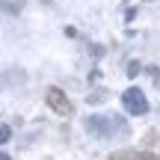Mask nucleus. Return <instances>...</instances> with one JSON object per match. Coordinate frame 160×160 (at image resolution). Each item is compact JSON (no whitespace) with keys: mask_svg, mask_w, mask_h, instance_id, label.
Masks as SVG:
<instances>
[{"mask_svg":"<svg viewBox=\"0 0 160 160\" xmlns=\"http://www.w3.org/2000/svg\"><path fill=\"white\" fill-rule=\"evenodd\" d=\"M45 104H48V107H51L57 116H62V119L74 116V104H71V98L65 95L59 86H48V92H45Z\"/></svg>","mask_w":160,"mask_h":160,"instance_id":"1","label":"nucleus"},{"mask_svg":"<svg viewBox=\"0 0 160 160\" xmlns=\"http://www.w3.org/2000/svg\"><path fill=\"white\" fill-rule=\"evenodd\" d=\"M86 131L95 133V137H110L113 131H125V125L116 116H89L86 119Z\"/></svg>","mask_w":160,"mask_h":160,"instance_id":"2","label":"nucleus"},{"mask_svg":"<svg viewBox=\"0 0 160 160\" xmlns=\"http://www.w3.org/2000/svg\"><path fill=\"white\" fill-rule=\"evenodd\" d=\"M122 104H125L128 116H145L148 113V98H145V92L137 89V86H131V89L122 92Z\"/></svg>","mask_w":160,"mask_h":160,"instance_id":"3","label":"nucleus"},{"mask_svg":"<svg viewBox=\"0 0 160 160\" xmlns=\"http://www.w3.org/2000/svg\"><path fill=\"white\" fill-rule=\"evenodd\" d=\"M113 160H160V157L154 151H142L139 148V151H116Z\"/></svg>","mask_w":160,"mask_h":160,"instance_id":"4","label":"nucleus"},{"mask_svg":"<svg viewBox=\"0 0 160 160\" xmlns=\"http://www.w3.org/2000/svg\"><path fill=\"white\" fill-rule=\"evenodd\" d=\"M9 137H12V128H9V125H0V145L9 142Z\"/></svg>","mask_w":160,"mask_h":160,"instance_id":"5","label":"nucleus"},{"mask_svg":"<svg viewBox=\"0 0 160 160\" xmlns=\"http://www.w3.org/2000/svg\"><path fill=\"white\" fill-rule=\"evenodd\" d=\"M128 74L137 77V74H139V62H128Z\"/></svg>","mask_w":160,"mask_h":160,"instance_id":"6","label":"nucleus"},{"mask_svg":"<svg viewBox=\"0 0 160 160\" xmlns=\"http://www.w3.org/2000/svg\"><path fill=\"white\" fill-rule=\"evenodd\" d=\"M0 160H12V157H9V154H0Z\"/></svg>","mask_w":160,"mask_h":160,"instance_id":"7","label":"nucleus"}]
</instances>
